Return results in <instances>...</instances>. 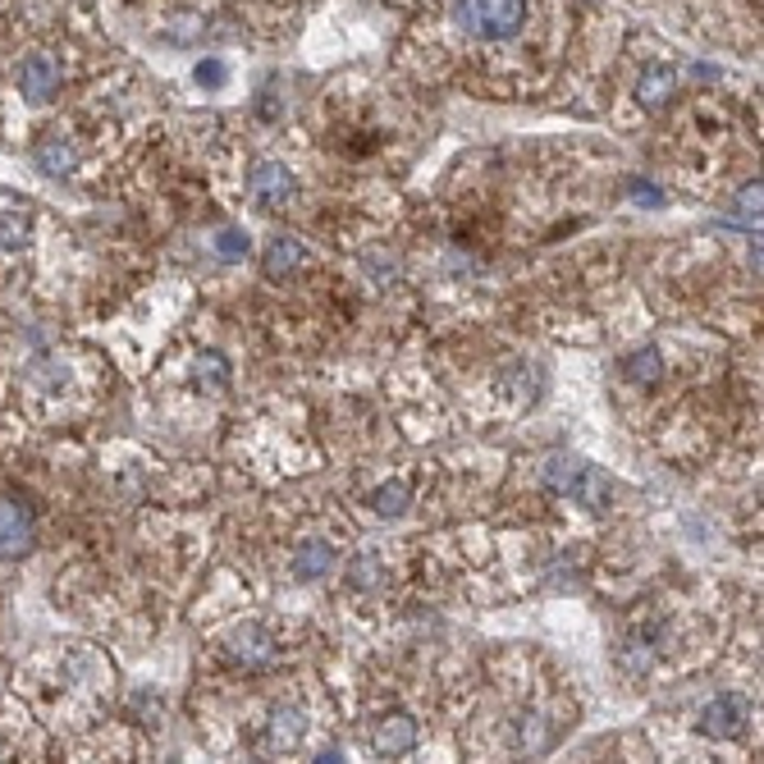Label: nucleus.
Wrapping results in <instances>:
<instances>
[{
	"label": "nucleus",
	"mask_w": 764,
	"mask_h": 764,
	"mask_svg": "<svg viewBox=\"0 0 764 764\" xmlns=\"http://www.w3.org/2000/svg\"><path fill=\"white\" fill-rule=\"evenodd\" d=\"M453 23L463 28V37L509 42L526 23V0H453Z\"/></svg>",
	"instance_id": "nucleus-1"
},
{
	"label": "nucleus",
	"mask_w": 764,
	"mask_h": 764,
	"mask_svg": "<svg viewBox=\"0 0 764 764\" xmlns=\"http://www.w3.org/2000/svg\"><path fill=\"white\" fill-rule=\"evenodd\" d=\"M550 481L563 485L572 500H582L586 509H609V500H614V485H609V476L595 468V463H582V468H572L567 458H554L550 463Z\"/></svg>",
	"instance_id": "nucleus-2"
},
{
	"label": "nucleus",
	"mask_w": 764,
	"mask_h": 764,
	"mask_svg": "<svg viewBox=\"0 0 764 764\" xmlns=\"http://www.w3.org/2000/svg\"><path fill=\"white\" fill-rule=\"evenodd\" d=\"M248 193H252V202H257L261 211H280L284 202H293L298 183H293V174H289L284 165L265 161V165H257V170H252V179H248Z\"/></svg>",
	"instance_id": "nucleus-3"
},
{
	"label": "nucleus",
	"mask_w": 764,
	"mask_h": 764,
	"mask_svg": "<svg viewBox=\"0 0 764 764\" xmlns=\"http://www.w3.org/2000/svg\"><path fill=\"white\" fill-rule=\"evenodd\" d=\"M32 550V513L0 494V559H23Z\"/></svg>",
	"instance_id": "nucleus-4"
},
{
	"label": "nucleus",
	"mask_w": 764,
	"mask_h": 764,
	"mask_svg": "<svg viewBox=\"0 0 764 764\" xmlns=\"http://www.w3.org/2000/svg\"><path fill=\"white\" fill-rule=\"evenodd\" d=\"M56 88H60V64L51 56H28L19 64V92L28 101H51Z\"/></svg>",
	"instance_id": "nucleus-5"
},
{
	"label": "nucleus",
	"mask_w": 764,
	"mask_h": 764,
	"mask_svg": "<svg viewBox=\"0 0 764 764\" xmlns=\"http://www.w3.org/2000/svg\"><path fill=\"white\" fill-rule=\"evenodd\" d=\"M742 723H746V701L742 696H718L701 714V733L705 737H733V733H742Z\"/></svg>",
	"instance_id": "nucleus-6"
},
{
	"label": "nucleus",
	"mask_w": 764,
	"mask_h": 764,
	"mask_svg": "<svg viewBox=\"0 0 764 764\" xmlns=\"http://www.w3.org/2000/svg\"><path fill=\"white\" fill-rule=\"evenodd\" d=\"M371 746H375V755H408L416 746V723L408 714H385L375 723Z\"/></svg>",
	"instance_id": "nucleus-7"
},
{
	"label": "nucleus",
	"mask_w": 764,
	"mask_h": 764,
	"mask_svg": "<svg viewBox=\"0 0 764 764\" xmlns=\"http://www.w3.org/2000/svg\"><path fill=\"white\" fill-rule=\"evenodd\" d=\"M673 97H677V73H673L668 64L645 69V73H641V83H636V101H641L645 110H660V105H668Z\"/></svg>",
	"instance_id": "nucleus-8"
},
{
	"label": "nucleus",
	"mask_w": 764,
	"mask_h": 764,
	"mask_svg": "<svg viewBox=\"0 0 764 764\" xmlns=\"http://www.w3.org/2000/svg\"><path fill=\"white\" fill-rule=\"evenodd\" d=\"M302 265H308V248H302L298 239H275L271 248H265V275L271 280H289L298 275Z\"/></svg>",
	"instance_id": "nucleus-9"
},
{
	"label": "nucleus",
	"mask_w": 764,
	"mask_h": 764,
	"mask_svg": "<svg viewBox=\"0 0 764 764\" xmlns=\"http://www.w3.org/2000/svg\"><path fill=\"white\" fill-rule=\"evenodd\" d=\"M37 165H42L47 174H69L73 165H79V151H73V142L69 138H60V133H47L42 142H37Z\"/></svg>",
	"instance_id": "nucleus-10"
},
{
	"label": "nucleus",
	"mask_w": 764,
	"mask_h": 764,
	"mask_svg": "<svg viewBox=\"0 0 764 764\" xmlns=\"http://www.w3.org/2000/svg\"><path fill=\"white\" fill-rule=\"evenodd\" d=\"M334 567V550L325 545V541H308V545H302L298 550V559H293V572H298V577H325V572Z\"/></svg>",
	"instance_id": "nucleus-11"
},
{
	"label": "nucleus",
	"mask_w": 764,
	"mask_h": 764,
	"mask_svg": "<svg viewBox=\"0 0 764 764\" xmlns=\"http://www.w3.org/2000/svg\"><path fill=\"white\" fill-rule=\"evenodd\" d=\"M28 211L23 207H14V202H0V248H10V252H19L23 243H28Z\"/></svg>",
	"instance_id": "nucleus-12"
},
{
	"label": "nucleus",
	"mask_w": 764,
	"mask_h": 764,
	"mask_svg": "<svg viewBox=\"0 0 764 764\" xmlns=\"http://www.w3.org/2000/svg\"><path fill=\"white\" fill-rule=\"evenodd\" d=\"M627 375L636 380V385H655V380L664 375V362H660V353H655V349H641V353H632V358H627Z\"/></svg>",
	"instance_id": "nucleus-13"
},
{
	"label": "nucleus",
	"mask_w": 764,
	"mask_h": 764,
	"mask_svg": "<svg viewBox=\"0 0 764 764\" xmlns=\"http://www.w3.org/2000/svg\"><path fill=\"white\" fill-rule=\"evenodd\" d=\"M234 651H239V660H248V664H261V660H271V636H265V632H257V627H243Z\"/></svg>",
	"instance_id": "nucleus-14"
},
{
	"label": "nucleus",
	"mask_w": 764,
	"mask_h": 764,
	"mask_svg": "<svg viewBox=\"0 0 764 764\" xmlns=\"http://www.w3.org/2000/svg\"><path fill=\"white\" fill-rule=\"evenodd\" d=\"M198 385H207V390H224L229 385V362L220 353H207L198 362Z\"/></svg>",
	"instance_id": "nucleus-15"
},
{
	"label": "nucleus",
	"mask_w": 764,
	"mask_h": 764,
	"mask_svg": "<svg viewBox=\"0 0 764 764\" xmlns=\"http://www.w3.org/2000/svg\"><path fill=\"white\" fill-rule=\"evenodd\" d=\"M215 257L220 261H243L248 257V234H243V229H220V234H215Z\"/></svg>",
	"instance_id": "nucleus-16"
},
{
	"label": "nucleus",
	"mask_w": 764,
	"mask_h": 764,
	"mask_svg": "<svg viewBox=\"0 0 764 764\" xmlns=\"http://www.w3.org/2000/svg\"><path fill=\"white\" fill-rule=\"evenodd\" d=\"M375 513L403 517V513H408V490H403V485H380V490H375Z\"/></svg>",
	"instance_id": "nucleus-17"
},
{
	"label": "nucleus",
	"mask_w": 764,
	"mask_h": 764,
	"mask_svg": "<svg viewBox=\"0 0 764 764\" xmlns=\"http://www.w3.org/2000/svg\"><path fill=\"white\" fill-rule=\"evenodd\" d=\"M737 220L742 224H755L760 220V183H746L742 198H737Z\"/></svg>",
	"instance_id": "nucleus-18"
},
{
	"label": "nucleus",
	"mask_w": 764,
	"mask_h": 764,
	"mask_svg": "<svg viewBox=\"0 0 764 764\" xmlns=\"http://www.w3.org/2000/svg\"><path fill=\"white\" fill-rule=\"evenodd\" d=\"M198 83H211V88H215V83H224V69H220L215 60H207V64H198Z\"/></svg>",
	"instance_id": "nucleus-19"
}]
</instances>
